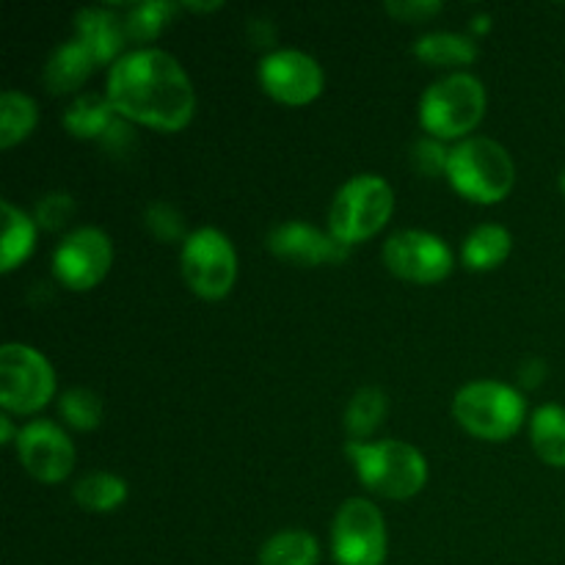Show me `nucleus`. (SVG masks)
Masks as SVG:
<instances>
[{"instance_id":"nucleus-11","label":"nucleus","mask_w":565,"mask_h":565,"mask_svg":"<svg viewBox=\"0 0 565 565\" xmlns=\"http://www.w3.org/2000/svg\"><path fill=\"white\" fill-rule=\"evenodd\" d=\"M384 263L397 279L414 281V285H436L450 276L456 259L441 237L430 232L403 230L384 243Z\"/></svg>"},{"instance_id":"nucleus-4","label":"nucleus","mask_w":565,"mask_h":565,"mask_svg":"<svg viewBox=\"0 0 565 565\" xmlns=\"http://www.w3.org/2000/svg\"><path fill=\"white\" fill-rule=\"evenodd\" d=\"M452 414L467 434L486 441H505L519 434L527 419V401L502 381H472L458 390Z\"/></svg>"},{"instance_id":"nucleus-23","label":"nucleus","mask_w":565,"mask_h":565,"mask_svg":"<svg viewBox=\"0 0 565 565\" xmlns=\"http://www.w3.org/2000/svg\"><path fill=\"white\" fill-rule=\"evenodd\" d=\"M127 494H130V489H127L125 480L110 472H92L77 480L75 486V502L83 511L92 513L119 511L125 505Z\"/></svg>"},{"instance_id":"nucleus-18","label":"nucleus","mask_w":565,"mask_h":565,"mask_svg":"<svg viewBox=\"0 0 565 565\" xmlns=\"http://www.w3.org/2000/svg\"><path fill=\"white\" fill-rule=\"evenodd\" d=\"M3 210V243H0V270L11 274L17 265L25 263L31 257L33 246H36V221L11 204L9 199L0 202Z\"/></svg>"},{"instance_id":"nucleus-32","label":"nucleus","mask_w":565,"mask_h":565,"mask_svg":"<svg viewBox=\"0 0 565 565\" xmlns=\"http://www.w3.org/2000/svg\"><path fill=\"white\" fill-rule=\"evenodd\" d=\"M544 375H546V364L541 362V359H533V362H527L522 370H519V381H522L524 386H530V390L539 386L541 381H544Z\"/></svg>"},{"instance_id":"nucleus-7","label":"nucleus","mask_w":565,"mask_h":565,"mask_svg":"<svg viewBox=\"0 0 565 565\" xmlns=\"http://www.w3.org/2000/svg\"><path fill=\"white\" fill-rule=\"evenodd\" d=\"M182 276L191 292L204 301H218L230 296L237 279V252L221 230L204 226L191 232L182 243Z\"/></svg>"},{"instance_id":"nucleus-34","label":"nucleus","mask_w":565,"mask_h":565,"mask_svg":"<svg viewBox=\"0 0 565 565\" xmlns=\"http://www.w3.org/2000/svg\"><path fill=\"white\" fill-rule=\"evenodd\" d=\"M182 9H188V11H215V9H221V3H182Z\"/></svg>"},{"instance_id":"nucleus-8","label":"nucleus","mask_w":565,"mask_h":565,"mask_svg":"<svg viewBox=\"0 0 565 565\" xmlns=\"http://www.w3.org/2000/svg\"><path fill=\"white\" fill-rule=\"evenodd\" d=\"M55 395L53 364L31 345L9 342L0 351V406L9 414H36Z\"/></svg>"},{"instance_id":"nucleus-10","label":"nucleus","mask_w":565,"mask_h":565,"mask_svg":"<svg viewBox=\"0 0 565 565\" xmlns=\"http://www.w3.org/2000/svg\"><path fill=\"white\" fill-rule=\"evenodd\" d=\"M114 265L110 237L97 226H77L53 254V274L64 287L75 292L94 290Z\"/></svg>"},{"instance_id":"nucleus-16","label":"nucleus","mask_w":565,"mask_h":565,"mask_svg":"<svg viewBox=\"0 0 565 565\" xmlns=\"http://www.w3.org/2000/svg\"><path fill=\"white\" fill-rule=\"evenodd\" d=\"M94 66H97V61L88 53L86 44L72 39V42L58 44L55 53L50 55L47 66H44V83H47L53 94L77 92L88 81Z\"/></svg>"},{"instance_id":"nucleus-13","label":"nucleus","mask_w":565,"mask_h":565,"mask_svg":"<svg viewBox=\"0 0 565 565\" xmlns=\"http://www.w3.org/2000/svg\"><path fill=\"white\" fill-rule=\"evenodd\" d=\"M17 458L42 483H61L75 469V445L61 425L33 419L17 434Z\"/></svg>"},{"instance_id":"nucleus-2","label":"nucleus","mask_w":565,"mask_h":565,"mask_svg":"<svg viewBox=\"0 0 565 565\" xmlns=\"http://www.w3.org/2000/svg\"><path fill=\"white\" fill-rule=\"evenodd\" d=\"M345 452L364 489L386 500H408L428 483V461L408 441H348Z\"/></svg>"},{"instance_id":"nucleus-1","label":"nucleus","mask_w":565,"mask_h":565,"mask_svg":"<svg viewBox=\"0 0 565 565\" xmlns=\"http://www.w3.org/2000/svg\"><path fill=\"white\" fill-rule=\"evenodd\" d=\"M105 97L125 121L177 132L196 114V92L177 58L154 47L132 50L114 61Z\"/></svg>"},{"instance_id":"nucleus-17","label":"nucleus","mask_w":565,"mask_h":565,"mask_svg":"<svg viewBox=\"0 0 565 565\" xmlns=\"http://www.w3.org/2000/svg\"><path fill=\"white\" fill-rule=\"evenodd\" d=\"M121 116L116 114V108L110 105V99L105 94H83L75 103L66 108L64 114V127L66 132H72L75 138H83V141H94L99 138L103 141L110 132V127L119 121Z\"/></svg>"},{"instance_id":"nucleus-6","label":"nucleus","mask_w":565,"mask_h":565,"mask_svg":"<svg viewBox=\"0 0 565 565\" xmlns=\"http://www.w3.org/2000/svg\"><path fill=\"white\" fill-rule=\"evenodd\" d=\"M395 210V191L390 182L379 174L351 177L345 185L337 191L329 210L331 235L348 248L356 243L370 241L375 232L386 226Z\"/></svg>"},{"instance_id":"nucleus-20","label":"nucleus","mask_w":565,"mask_h":565,"mask_svg":"<svg viewBox=\"0 0 565 565\" xmlns=\"http://www.w3.org/2000/svg\"><path fill=\"white\" fill-rule=\"evenodd\" d=\"M530 441L550 467L565 469V408L546 403L530 419Z\"/></svg>"},{"instance_id":"nucleus-14","label":"nucleus","mask_w":565,"mask_h":565,"mask_svg":"<svg viewBox=\"0 0 565 565\" xmlns=\"http://www.w3.org/2000/svg\"><path fill=\"white\" fill-rule=\"evenodd\" d=\"M268 248L279 259L301 268H315V265H334L348 257L345 243L337 241L334 235H323L315 226L303 224V221H287V224L276 226L268 235Z\"/></svg>"},{"instance_id":"nucleus-9","label":"nucleus","mask_w":565,"mask_h":565,"mask_svg":"<svg viewBox=\"0 0 565 565\" xmlns=\"http://www.w3.org/2000/svg\"><path fill=\"white\" fill-rule=\"evenodd\" d=\"M331 552L337 565H384L386 524L373 502L362 497L342 502L331 524Z\"/></svg>"},{"instance_id":"nucleus-29","label":"nucleus","mask_w":565,"mask_h":565,"mask_svg":"<svg viewBox=\"0 0 565 565\" xmlns=\"http://www.w3.org/2000/svg\"><path fill=\"white\" fill-rule=\"evenodd\" d=\"M75 215V199L70 193H50L36 204V224L44 230H61Z\"/></svg>"},{"instance_id":"nucleus-22","label":"nucleus","mask_w":565,"mask_h":565,"mask_svg":"<svg viewBox=\"0 0 565 565\" xmlns=\"http://www.w3.org/2000/svg\"><path fill=\"white\" fill-rule=\"evenodd\" d=\"M320 546L303 530H281L259 550V565H318Z\"/></svg>"},{"instance_id":"nucleus-26","label":"nucleus","mask_w":565,"mask_h":565,"mask_svg":"<svg viewBox=\"0 0 565 565\" xmlns=\"http://www.w3.org/2000/svg\"><path fill=\"white\" fill-rule=\"evenodd\" d=\"M182 6L163 3V0H147V3H136L125 17V33L136 42H152L163 33L171 17L180 11Z\"/></svg>"},{"instance_id":"nucleus-19","label":"nucleus","mask_w":565,"mask_h":565,"mask_svg":"<svg viewBox=\"0 0 565 565\" xmlns=\"http://www.w3.org/2000/svg\"><path fill=\"white\" fill-rule=\"evenodd\" d=\"M513 248L511 232L502 224H480L463 241V265L469 270H494L508 259Z\"/></svg>"},{"instance_id":"nucleus-25","label":"nucleus","mask_w":565,"mask_h":565,"mask_svg":"<svg viewBox=\"0 0 565 565\" xmlns=\"http://www.w3.org/2000/svg\"><path fill=\"white\" fill-rule=\"evenodd\" d=\"M386 408H390V403H386L384 392L375 390V386L359 390L345 408V430L351 436V441L367 439L384 423Z\"/></svg>"},{"instance_id":"nucleus-31","label":"nucleus","mask_w":565,"mask_h":565,"mask_svg":"<svg viewBox=\"0 0 565 565\" xmlns=\"http://www.w3.org/2000/svg\"><path fill=\"white\" fill-rule=\"evenodd\" d=\"M386 11L403 22H423L428 20V17L439 14L441 3L439 0H408V3H392L390 0V3H386Z\"/></svg>"},{"instance_id":"nucleus-3","label":"nucleus","mask_w":565,"mask_h":565,"mask_svg":"<svg viewBox=\"0 0 565 565\" xmlns=\"http://www.w3.org/2000/svg\"><path fill=\"white\" fill-rule=\"evenodd\" d=\"M447 180L469 202L497 204L513 191L516 166L502 143L483 136L463 138L450 149Z\"/></svg>"},{"instance_id":"nucleus-36","label":"nucleus","mask_w":565,"mask_h":565,"mask_svg":"<svg viewBox=\"0 0 565 565\" xmlns=\"http://www.w3.org/2000/svg\"><path fill=\"white\" fill-rule=\"evenodd\" d=\"M561 188H563V193H565V171H563V177H561Z\"/></svg>"},{"instance_id":"nucleus-24","label":"nucleus","mask_w":565,"mask_h":565,"mask_svg":"<svg viewBox=\"0 0 565 565\" xmlns=\"http://www.w3.org/2000/svg\"><path fill=\"white\" fill-rule=\"evenodd\" d=\"M36 103L28 94L14 92V88L3 92L0 97V147L11 149L14 143L25 141L36 130Z\"/></svg>"},{"instance_id":"nucleus-27","label":"nucleus","mask_w":565,"mask_h":565,"mask_svg":"<svg viewBox=\"0 0 565 565\" xmlns=\"http://www.w3.org/2000/svg\"><path fill=\"white\" fill-rule=\"evenodd\" d=\"M58 412L64 423L75 430H94L103 423V401L92 390H66L58 401Z\"/></svg>"},{"instance_id":"nucleus-21","label":"nucleus","mask_w":565,"mask_h":565,"mask_svg":"<svg viewBox=\"0 0 565 565\" xmlns=\"http://www.w3.org/2000/svg\"><path fill=\"white\" fill-rule=\"evenodd\" d=\"M414 55L430 66H469L478 58V44L461 33H425L414 42Z\"/></svg>"},{"instance_id":"nucleus-12","label":"nucleus","mask_w":565,"mask_h":565,"mask_svg":"<svg viewBox=\"0 0 565 565\" xmlns=\"http://www.w3.org/2000/svg\"><path fill=\"white\" fill-rule=\"evenodd\" d=\"M263 92L281 105H309L323 92V66L301 50H274L257 66Z\"/></svg>"},{"instance_id":"nucleus-35","label":"nucleus","mask_w":565,"mask_h":565,"mask_svg":"<svg viewBox=\"0 0 565 565\" xmlns=\"http://www.w3.org/2000/svg\"><path fill=\"white\" fill-rule=\"evenodd\" d=\"M475 22V31H489V17H478V20H472Z\"/></svg>"},{"instance_id":"nucleus-30","label":"nucleus","mask_w":565,"mask_h":565,"mask_svg":"<svg viewBox=\"0 0 565 565\" xmlns=\"http://www.w3.org/2000/svg\"><path fill=\"white\" fill-rule=\"evenodd\" d=\"M412 158H414V169L423 171L425 177H439L441 171L447 174V158H450V149L441 147L436 138H425V141L414 143Z\"/></svg>"},{"instance_id":"nucleus-15","label":"nucleus","mask_w":565,"mask_h":565,"mask_svg":"<svg viewBox=\"0 0 565 565\" xmlns=\"http://www.w3.org/2000/svg\"><path fill=\"white\" fill-rule=\"evenodd\" d=\"M75 31L77 42H83L88 47V53L94 55V61L99 64H108L110 58L121 53L125 47V20L105 9H81L75 17ZM119 61V58H116Z\"/></svg>"},{"instance_id":"nucleus-28","label":"nucleus","mask_w":565,"mask_h":565,"mask_svg":"<svg viewBox=\"0 0 565 565\" xmlns=\"http://www.w3.org/2000/svg\"><path fill=\"white\" fill-rule=\"evenodd\" d=\"M147 230L152 232L158 241L171 243L177 241V237H182V232H185V221H182V215L177 213L171 204L154 202L149 204L147 210Z\"/></svg>"},{"instance_id":"nucleus-5","label":"nucleus","mask_w":565,"mask_h":565,"mask_svg":"<svg viewBox=\"0 0 565 565\" xmlns=\"http://www.w3.org/2000/svg\"><path fill=\"white\" fill-rule=\"evenodd\" d=\"M486 116L483 83L467 72L436 81L419 99V121L436 141L467 138Z\"/></svg>"},{"instance_id":"nucleus-33","label":"nucleus","mask_w":565,"mask_h":565,"mask_svg":"<svg viewBox=\"0 0 565 565\" xmlns=\"http://www.w3.org/2000/svg\"><path fill=\"white\" fill-rule=\"evenodd\" d=\"M0 441H3V445H11V441H17L14 439V425H11L9 417H0Z\"/></svg>"}]
</instances>
